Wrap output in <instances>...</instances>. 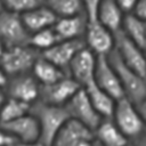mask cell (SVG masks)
<instances>
[{
	"label": "cell",
	"mask_w": 146,
	"mask_h": 146,
	"mask_svg": "<svg viewBox=\"0 0 146 146\" xmlns=\"http://www.w3.org/2000/svg\"><path fill=\"white\" fill-rule=\"evenodd\" d=\"M125 14L115 0H103L97 13V21L114 34L121 31Z\"/></svg>",
	"instance_id": "cell-19"
},
{
	"label": "cell",
	"mask_w": 146,
	"mask_h": 146,
	"mask_svg": "<svg viewBox=\"0 0 146 146\" xmlns=\"http://www.w3.org/2000/svg\"><path fill=\"white\" fill-rule=\"evenodd\" d=\"M32 74L41 86L54 83L67 75L62 68L46 59L42 55H40V57L36 59L32 68Z\"/></svg>",
	"instance_id": "cell-21"
},
{
	"label": "cell",
	"mask_w": 146,
	"mask_h": 146,
	"mask_svg": "<svg viewBox=\"0 0 146 146\" xmlns=\"http://www.w3.org/2000/svg\"><path fill=\"white\" fill-rule=\"evenodd\" d=\"M14 146H15V145H14Z\"/></svg>",
	"instance_id": "cell-42"
},
{
	"label": "cell",
	"mask_w": 146,
	"mask_h": 146,
	"mask_svg": "<svg viewBox=\"0 0 146 146\" xmlns=\"http://www.w3.org/2000/svg\"><path fill=\"white\" fill-rule=\"evenodd\" d=\"M145 23H146V21H145Z\"/></svg>",
	"instance_id": "cell-41"
},
{
	"label": "cell",
	"mask_w": 146,
	"mask_h": 146,
	"mask_svg": "<svg viewBox=\"0 0 146 146\" xmlns=\"http://www.w3.org/2000/svg\"><path fill=\"white\" fill-rule=\"evenodd\" d=\"M145 52H146V48H145Z\"/></svg>",
	"instance_id": "cell-40"
},
{
	"label": "cell",
	"mask_w": 146,
	"mask_h": 146,
	"mask_svg": "<svg viewBox=\"0 0 146 146\" xmlns=\"http://www.w3.org/2000/svg\"><path fill=\"white\" fill-rule=\"evenodd\" d=\"M15 146H48L44 143H42L41 140L38 141H33V143H26V144H16Z\"/></svg>",
	"instance_id": "cell-34"
},
{
	"label": "cell",
	"mask_w": 146,
	"mask_h": 146,
	"mask_svg": "<svg viewBox=\"0 0 146 146\" xmlns=\"http://www.w3.org/2000/svg\"><path fill=\"white\" fill-rule=\"evenodd\" d=\"M90 146H102V145H100V144H99L98 141H96V140H94V141H92V144H91Z\"/></svg>",
	"instance_id": "cell-38"
},
{
	"label": "cell",
	"mask_w": 146,
	"mask_h": 146,
	"mask_svg": "<svg viewBox=\"0 0 146 146\" xmlns=\"http://www.w3.org/2000/svg\"><path fill=\"white\" fill-rule=\"evenodd\" d=\"M5 49H6V47H5L3 43L0 41V58H1V56H2V54H3V51H5Z\"/></svg>",
	"instance_id": "cell-36"
},
{
	"label": "cell",
	"mask_w": 146,
	"mask_h": 146,
	"mask_svg": "<svg viewBox=\"0 0 146 146\" xmlns=\"http://www.w3.org/2000/svg\"><path fill=\"white\" fill-rule=\"evenodd\" d=\"M115 1L124 14H130L133 11L138 0H115Z\"/></svg>",
	"instance_id": "cell-28"
},
{
	"label": "cell",
	"mask_w": 146,
	"mask_h": 146,
	"mask_svg": "<svg viewBox=\"0 0 146 146\" xmlns=\"http://www.w3.org/2000/svg\"><path fill=\"white\" fill-rule=\"evenodd\" d=\"M21 16L25 27L31 34L48 27H52L58 19L56 14L46 5H41Z\"/></svg>",
	"instance_id": "cell-17"
},
{
	"label": "cell",
	"mask_w": 146,
	"mask_h": 146,
	"mask_svg": "<svg viewBox=\"0 0 146 146\" xmlns=\"http://www.w3.org/2000/svg\"><path fill=\"white\" fill-rule=\"evenodd\" d=\"M1 127L15 139L16 144H26L40 140V127L36 117L31 112L16 120L1 124Z\"/></svg>",
	"instance_id": "cell-13"
},
{
	"label": "cell",
	"mask_w": 146,
	"mask_h": 146,
	"mask_svg": "<svg viewBox=\"0 0 146 146\" xmlns=\"http://www.w3.org/2000/svg\"><path fill=\"white\" fill-rule=\"evenodd\" d=\"M2 1L6 10L19 15H23L43 5V0H2Z\"/></svg>",
	"instance_id": "cell-26"
},
{
	"label": "cell",
	"mask_w": 146,
	"mask_h": 146,
	"mask_svg": "<svg viewBox=\"0 0 146 146\" xmlns=\"http://www.w3.org/2000/svg\"><path fill=\"white\" fill-rule=\"evenodd\" d=\"M83 40L86 47L96 56H108L115 47V34L97 19L88 22Z\"/></svg>",
	"instance_id": "cell-9"
},
{
	"label": "cell",
	"mask_w": 146,
	"mask_h": 146,
	"mask_svg": "<svg viewBox=\"0 0 146 146\" xmlns=\"http://www.w3.org/2000/svg\"><path fill=\"white\" fill-rule=\"evenodd\" d=\"M94 82L116 100L124 97L119 76L107 56H97Z\"/></svg>",
	"instance_id": "cell-14"
},
{
	"label": "cell",
	"mask_w": 146,
	"mask_h": 146,
	"mask_svg": "<svg viewBox=\"0 0 146 146\" xmlns=\"http://www.w3.org/2000/svg\"><path fill=\"white\" fill-rule=\"evenodd\" d=\"M102 1L103 0H82L83 9H84V13L88 16L89 21H94L97 18L98 8H99Z\"/></svg>",
	"instance_id": "cell-27"
},
{
	"label": "cell",
	"mask_w": 146,
	"mask_h": 146,
	"mask_svg": "<svg viewBox=\"0 0 146 146\" xmlns=\"http://www.w3.org/2000/svg\"><path fill=\"white\" fill-rule=\"evenodd\" d=\"M83 89L86 90L92 106L98 112V114L103 119L112 117L116 99L113 98L110 94H107L103 89H100L94 81L89 83L87 87H84Z\"/></svg>",
	"instance_id": "cell-20"
},
{
	"label": "cell",
	"mask_w": 146,
	"mask_h": 146,
	"mask_svg": "<svg viewBox=\"0 0 146 146\" xmlns=\"http://www.w3.org/2000/svg\"><path fill=\"white\" fill-rule=\"evenodd\" d=\"M81 89V87L68 75L40 88L39 100L49 105L65 106L68 100Z\"/></svg>",
	"instance_id": "cell-10"
},
{
	"label": "cell",
	"mask_w": 146,
	"mask_h": 146,
	"mask_svg": "<svg viewBox=\"0 0 146 146\" xmlns=\"http://www.w3.org/2000/svg\"><path fill=\"white\" fill-rule=\"evenodd\" d=\"M60 39L58 38L56 31L52 27H48L44 30H41L39 32H35L31 34L30 38V46L36 49L40 52H43L44 50L51 48L57 42H59Z\"/></svg>",
	"instance_id": "cell-25"
},
{
	"label": "cell",
	"mask_w": 146,
	"mask_h": 146,
	"mask_svg": "<svg viewBox=\"0 0 146 146\" xmlns=\"http://www.w3.org/2000/svg\"><path fill=\"white\" fill-rule=\"evenodd\" d=\"M6 99H7V94L5 91V88L0 87V110H1V107L3 105V103L6 102Z\"/></svg>",
	"instance_id": "cell-35"
},
{
	"label": "cell",
	"mask_w": 146,
	"mask_h": 146,
	"mask_svg": "<svg viewBox=\"0 0 146 146\" xmlns=\"http://www.w3.org/2000/svg\"><path fill=\"white\" fill-rule=\"evenodd\" d=\"M94 137L102 146H124L130 143L111 117L100 121L94 130Z\"/></svg>",
	"instance_id": "cell-18"
},
{
	"label": "cell",
	"mask_w": 146,
	"mask_h": 146,
	"mask_svg": "<svg viewBox=\"0 0 146 146\" xmlns=\"http://www.w3.org/2000/svg\"><path fill=\"white\" fill-rule=\"evenodd\" d=\"M31 33L25 27L22 16L8 10L0 15V41L6 48L30 44Z\"/></svg>",
	"instance_id": "cell-5"
},
{
	"label": "cell",
	"mask_w": 146,
	"mask_h": 146,
	"mask_svg": "<svg viewBox=\"0 0 146 146\" xmlns=\"http://www.w3.org/2000/svg\"><path fill=\"white\" fill-rule=\"evenodd\" d=\"M41 84L34 78L32 72L10 76L5 87L8 97L22 100L30 105L39 100Z\"/></svg>",
	"instance_id": "cell-8"
},
{
	"label": "cell",
	"mask_w": 146,
	"mask_h": 146,
	"mask_svg": "<svg viewBox=\"0 0 146 146\" xmlns=\"http://www.w3.org/2000/svg\"><path fill=\"white\" fill-rule=\"evenodd\" d=\"M137 107H138V110H139V113H140V115H141L144 122L146 123V98H145L143 102H140L139 104H137Z\"/></svg>",
	"instance_id": "cell-32"
},
{
	"label": "cell",
	"mask_w": 146,
	"mask_h": 146,
	"mask_svg": "<svg viewBox=\"0 0 146 146\" xmlns=\"http://www.w3.org/2000/svg\"><path fill=\"white\" fill-rule=\"evenodd\" d=\"M107 57L119 76L124 97L136 104L143 102L146 98V78L128 67L114 50Z\"/></svg>",
	"instance_id": "cell-2"
},
{
	"label": "cell",
	"mask_w": 146,
	"mask_h": 146,
	"mask_svg": "<svg viewBox=\"0 0 146 146\" xmlns=\"http://www.w3.org/2000/svg\"><path fill=\"white\" fill-rule=\"evenodd\" d=\"M3 10H5V6H3V1L2 0H0V15L3 13Z\"/></svg>",
	"instance_id": "cell-37"
},
{
	"label": "cell",
	"mask_w": 146,
	"mask_h": 146,
	"mask_svg": "<svg viewBox=\"0 0 146 146\" xmlns=\"http://www.w3.org/2000/svg\"><path fill=\"white\" fill-rule=\"evenodd\" d=\"M111 119L130 141L146 128V123L139 113L137 104L127 97L116 100Z\"/></svg>",
	"instance_id": "cell-3"
},
{
	"label": "cell",
	"mask_w": 146,
	"mask_h": 146,
	"mask_svg": "<svg viewBox=\"0 0 146 146\" xmlns=\"http://www.w3.org/2000/svg\"><path fill=\"white\" fill-rule=\"evenodd\" d=\"M89 18L86 13L59 17L54 25V30L56 31L58 38L60 40H78L83 39Z\"/></svg>",
	"instance_id": "cell-16"
},
{
	"label": "cell",
	"mask_w": 146,
	"mask_h": 146,
	"mask_svg": "<svg viewBox=\"0 0 146 146\" xmlns=\"http://www.w3.org/2000/svg\"><path fill=\"white\" fill-rule=\"evenodd\" d=\"M83 47H86L83 39L60 40L51 48L41 52V55L46 59H48L49 62H51L52 64L62 68L67 74V68H68L70 63Z\"/></svg>",
	"instance_id": "cell-15"
},
{
	"label": "cell",
	"mask_w": 146,
	"mask_h": 146,
	"mask_svg": "<svg viewBox=\"0 0 146 146\" xmlns=\"http://www.w3.org/2000/svg\"><path fill=\"white\" fill-rule=\"evenodd\" d=\"M133 146H146V128L131 141Z\"/></svg>",
	"instance_id": "cell-31"
},
{
	"label": "cell",
	"mask_w": 146,
	"mask_h": 146,
	"mask_svg": "<svg viewBox=\"0 0 146 146\" xmlns=\"http://www.w3.org/2000/svg\"><path fill=\"white\" fill-rule=\"evenodd\" d=\"M124 146H133V144L130 141V143H128V144H127V145H124Z\"/></svg>",
	"instance_id": "cell-39"
},
{
	"label": "cell",
	"mask_w": 146,
	"mask_h": 146,
	"mask_svg": "<svg viewBox=\"0 0 146 146\" xmlns=\"http://www.w3.org/2000/svg\"><path fill=\"white\" fill-rule=\"evenodd\" d=\"M40 55L41 52L30 44L6 48L0 58V65L8 78L29 73L32 72V68Z\"/></svg>",
	"instance_id": "cell-4"
},
{
	"label": "cell",
	"mask_w": 146,
	"mask_h": 146,
	"mask_svg": "<svg viewBox=\"0 0 146 146\" xmlns=\"http://www.w3.org/2000/svg\"><path fill=\"white\" fill-rule=\"evenodd\" d=\"M31 113L36 117L40 127V140L50 146L62 127L70 120L65 106H55L35 102L31 106Z\"/></svg>",
	"instance_id": "cell-1"
},
{
	"label": "cell",
	"mask_w": 146,
	"mask_h": 146,
	"mask_svg": "<svg viewBox=\"0 0 146 146\" xmlns=\"http://www.w3.org/2000/svg\"><path fill=\"white\" fill-rule=\"evenodd\" d=\"M132 14H135L137 17L146 21V0H138Z\"/></svg>",
	"instance_id": "cell-29"
},
{
	"label": "cell",
	"mask_w": 146,
	"mask_h": 146,
	"mask_svg": "<svg viewBox=\"0 0 146 146\" xmlns=\"http://www.w3.org/2000/svg\"><path fill=\"white\" fill-rule=\"evenodd\" d=\"M8 75L6 74V72L3 71V68H2V66L0 65V87L1 88H5L6 87V84H7V82H8Z\"/></svg>",
	"instance_id": "cell-33"
},
{
	"label": "cell",
	"mask_w": 146,
	"mask_h": 146,
	"mask_svg": "<svg viewBox=\"0 0 146 146\" xmlns=\"http://www.w3.org/2000/svg\"><path fill=\"white\" fill-rule=\"evenodd\" d=\"M43 5L51 9L58 18L84 13L82 0H43Z\"/></svg>",
	"instance_id": "cell-24"
},
{
	"label": "cell",
	"mask_w": 146,
	"mask_h": 146,
	"mask_svg": "<svg viewBox=\"0 0 146 146\" xmlns=\"http://www.w3.org/2000/svg\"><path fill=\"white\" fill-rule=\"evenodd\" d=\"M114 51L120 59L131 70L146 78V52L145 49L127 38L121 31L115 33Z\"/></svg>",
	"instance_id": "cell-7"
},
{
	"label": "cell",
	"mask_w": 146,
	"mask_h": 146,
	"mask_svg": "<svg viewBox=\"0 0 146 146\" xmlns=\"http://www.w3.org/2000/svg\"><path fill=\"white\" fill-rule=\"evenodd\" d=\"M97 64V56L87 47H83L72 59L67 68V75L81 88L94 81Z\"/></svg>",
	"instance_id": "cell-11"
},
{
	"label": "cell",
	"mask_w": 146,
	"mask_h": 146,
	"mask_svg": "<svg viewBox=\"0 0 146 146\" xmlns=\"http://www.w3.org/2000/svg\"><path fill=\"white\" fill-rule=\"evenodd\" d=\"M121 32L141 48H146V23L144 19L132 13L125 14Z\"/></svg>",
	"instance_id": "cell-22"
},
{
	"label": "cell",
	"mask_w": 146,
	"mask_h": 146,
	"mask_svg": "<svg viewBox=\"0 0 146 146\" xmlns=\"http://www.w3.org/2000/svg\"><path fill=\"white\" fill-rule=\"evenodd\" d=\"M14 145H16L15 139L10 135H8L0 124V146H14Z\"/></svg>",
	"instance_id": "cell-30"
},
{
	"label": "cell",
	"mask_w": 146,
	"mask_h": 146,
	"mask_svg": "<svg viewBox=\"0 0 146 146\" xmlns=\"http://www.w3.org/2000/svg\"><path fill=\"white\" fill-rule=\"evenodd\" d=\"M65 108L70 115V119H73L81 124L86 125L90 130H95L100 123L103 117L92 106L86 90L81 88L65 105Z\"/></svg>",
	"instance_id": "cell-6"
},
{
	"label": "cell",
	"mask_w": 146,
	"mask_h": 146,
	"mask_svg": "<svg viewBox=\"0 0 146 146\" xmlns=\"http://www.w3.org/2000/svg\"><path fill=\"white\" fill-rule=\"evenodd\" d=\"M94 140L92 130L70 119L58 131L50 146H90Z\"/></svg>",
	"instance_id": "cell-12"
},
{
	"label": "cell",
	"mask_w": 146,
	"mask_h": 146,
	"mask_svg": "<svg viewBox=\"0 0 146 146\" xmlns=\"http://www.w3.org/2000/svg\"><path fill=\"white\" fill-rule=\"evenodd\" d=\"M31 106L32 105L27 103L7 96V99L0 110V124L10 122L29 114L31 112Z\"/></svg>",
	"instance_id": "cell-23"
}]
</instances>
